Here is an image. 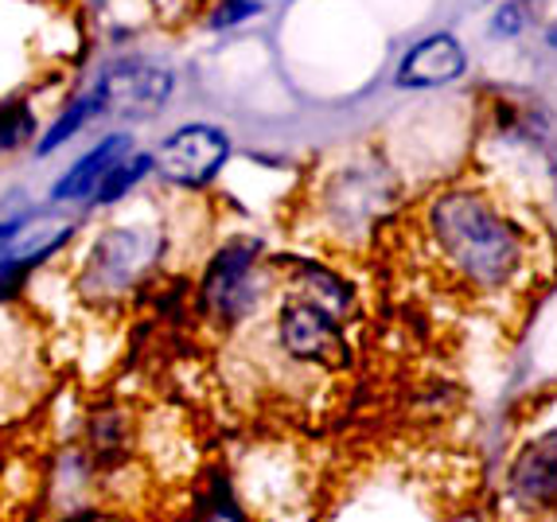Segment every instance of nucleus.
Wrapping results in <instances>:
<instances>
[{
  "mask_svg": "<svg viewBox=\"0 0 557 522\" xmlns=\"http://www.w3.org/2000/svg\"><path fill=\"white\" fill-rule=\"evenodd\" d=\"M425 234L448 277L465 289L503 293L527 270V238L487 196L445 187L425 207Z\"/></svg>",
  "mask_w": 557,
  "mask_h": 522,
  "instance_id": "nucleus-1",
  "label": "nucleus"
},
{
  "mask_svg": "<svg viewBox=\"0 0 557 522\" xmlns=\"http://www.w3.org/2000/svg\"><path fill=\"white\" fill-rule=\"evenodd\" d=\"M164 234L140 223L106 226L78 265V293L90 304H117L140 289V281L160 265Z\"/></svg>",
  "mask_w": 557,
  "mask_h": 522,
  "instance_id": "nucleus-2",
  "label": "nucleus"
},
{
  "mask_svg": "<svg viewBox=\"0 0 557 522\" xmlns=\"http://www.w3.org/2000/svg\"><path fill=\"white\" fill-rule=\"evenodd\" d=\"M172 94H176L172 66L145 55L113 59L110 66H102L98 83L90 86L98 117H113V122H129V125L152 122L168 105Z\"/></svg>",
  "mask_w": 557,
  "mask_h": 522,
  "instance_id": "nucleus-3",
  "label": "nucleus"
},
{
  "mask_svg": "<svg viewBox=\"0 0 557 522\" xmlns=\"http://www.w3.org/2000/svg\"><path fill=\"white\" fill-rule=\"evenodd\" d=\"M261 300V243L231 238L211 253L199 281V308L219 327H238Z\"/></svg>",
  "mask_w": 557,
  "mask_h": 522,
  "instance_id": "nucleus-4",
  "label": "nucleus"
},
{
  "mask_svg": "<svg viewBox=\"0 0 557 522\" xmlns=\"http://www.w3.org/2000/svg\"><path fill=\"white\" fill-rule=\"evenodd\" d=\"M391 203V176L374 160H347L335 169L320 196V211L339 238H367Z\"/></svg>",
  "mask_w": 557,
  "mask_h": 522,
  "instance_id": "nucleus-5",
  "label": "nucleus"
},
{
  "mask_svg": "<svg viewBox=\"0 0 557 522\" xmlns=\"http://www.w3.org/2000/svg\"><path fill=\"white\" fill-rule=\"evenodd\" d=\"M226 160H231V137L219 125L191 122L164 137V145L152 157V176L172 187L196 191L223 172Z\"/></svg>",
  "mask_w": 557,
  "mask_h": 522,
  "instance_id": "nucleus-6",
  "label": "nucleus"
},
{
  "mask_svg": "<svg viewBox=\"0 0 557 522\" xmlns=\"http://www.w3.org/2000/svg\"><path fill=\"white\" fill-rule=\"evenodd\" d=\"M277 344L293 363L327 366V371H344L351 363V347L339 332V316L327 308L312 304L305 297H293L277 312Z\"/></svg>",
  "mask_w": 557,
  "mask_h": 522,
  "instance_id": "nucleus-7",
  "label": "nucleus"
},
{
  "mask_svg": "<svg viewBox=\"0 0 557 522\" xmlns=\"http://www.w3.org/2000/svg\"><path fill=\"white\" fill-rule=\"evenodd\" d=\"M468 71V51L465 44L448 32H433V36L418 39L401 55L398 71H394V86L398 90H441V86L460 83Z\"/></svg>",
  "mask_w": 557,
  "mask_h": 522,
  "instance_id": "nucleus-8",
  "label": "nucleus"
},
{
  "mask_svg": "<svg viewBox=\"0 0 557 522\" xmlns=\"http://www.w3.org/2000/svg\"><path fill=\"white\" fill-rule=\"evenodd\" d=\"M129 152H137L133 133H125V129L106 133L98 145H90V149L51 184V199H55V203H90L94 191L106 184V176H110Z\"/></svg>",
  "mask_w": 557,
  "mask_h": 522,
  "instance_id": "nucleus-9",
  "label": "nucleus"
},
{
  "mask_svg": "<svg viewBox=\"0 0 557 522\" xmlns=\"http://www.w3.org/2000/svg\"><path fill=\"white\" fill-rule=\"evenodd\" d=\"M511 492L534 507L557 504V433H542L515 457Z\"/></svg>",
  "mask_w": 557,
  "mask_h": 522,
  "instance_id": "nucleus-10",
  "label": "nucleus"
},
{
  "mask_svg": "<svg viewBox=\"0 0 557 522\" xmlns=\"http://www.w3.org/2000/svg\"><path fill=\"white\" fill-rule=\"evenodd\" d=\"M293 281H297L300 297L327 308L332 316H347V312H351L355 289L335 270H327V265H317V261H293Z\"/></svg>",
  "mask_w": 557,
  "mask_h": 522,
  "instance_id": "nucleus-11",
  "label": "nucleus"
},
{
  "mask_svg": "<svg viewBox=\"0 0 557 522\" xmlns=\"http://www.w3.org/2000/svg\"><path fill=\"white\" fill-rule=\"evenodd\" d=\"M129 413L117 410V406H98L90 413V425H86V445H90V460L94 464H113L129 452Z\"/></svg>",
  "mask_w": 557,
  "mask_h": 522,
  "instance_id": "nucleus-12",
  "label": "nucleus"
},
{
  "mask_svg": "<svg viewBox=\"0 0 557 522\" xmlns=\"http://www.w3.org/2000/svg\"><path fill=\"white\" fill-rule=\"evenodd\" d=\"M98 117V105H94V98H90V90H83V94H75L71 102L63 105V110L55 113V122H51V129L39 137V145H36V157H51V152H59L66 145V140H75L78 133L86 129V125Z\"/></svg>",
  "mask_w": 557,
  "mask_h": 522,
  "instance_id": "nucleus-13",
  "label": "nucleus"
},
{
  "mask_svg": "<svg viewBox=\"0 0 557 522\" xmlns=\"http://www.w3.org/2000/svg\"><path fill=\"white\" fill-rule=\"evenodd\" d=\"M152 176V157L149 152H129V157L121 160L117 169L106 176V184L94 191V199L90 203L94 207H113V203H121L125 196H133L145 179Z\"/></svg>",
  "mask_w": 557,
  "mask_h": 522,
  "instance_id": "nucleus-14",
  "label": "nucleus"
},
{
  "mask_svg": "<svg viewBox=\"0 0 557 522\" xmlns=\"http://www.w3.org/2000/svg\"><path fill=\"white\" fill-rule=\"evenodd\" d=\"M36 140V110L24 98H9L0 102V157L28 149Z\"/></svg>",
  "mask_w": 557,
  "mask_h": 522,
  "instance_id": "nucleus-15",
  "label": "nucleus"
},
{
  "mask_svg": "<svg viewBox=\"0 0 557 522\" xmlns=\"http://www.w3.org/2000/svg\"><path fill=\"white\" fill-rule=\"evenodd\" d=\"M207 4L211 0H145V9H149V16L157 20L160 28H184Z\"/></svg>",
  "mask_w": 557,
  "mask_h": 522,
  "instance_id": "nucleus-16",
  "label": "nucleus"
},
{
  "mask_svg": "<svg viewBox=\"0 0 557 522\" xmlns=\"http://www.w3.org/2000/svg\"><path fill=\"white\" fill-rule=\"evenodd\" d=\"M261 12V0H211L207 4V24L214 32H226V28H238L246 20H253Z\"/></svg>",
  "mask_w": 557,
  "mask_h": 522,
  "instance_id": "nucleus-17",
  "label": "nucleus"
},
{
  "mask_svg": "<svg viewBox=\"0 0 557 522\" xmlns=\"http://www.w3.org/2000/svg\"><path fill=\"white\" fill-rule=\"evenodd\" d=\"M530 24V12L522 0H507V4H499L495 9V20H492V36H503V39H511V36H522Z\"/></svg>",
  "mask_w": 557,
  "mask_h": 522,
  "instance_id": "nucleus-18",
  "label": "nucleus"
},
{
  "mask_svg": "<svg viewBox=\"0 0 557 522\" xmlns=\"http://www.w3.org/2000/svg\"><path fill=\"white\" fill-rule=\"evenodd\" d=\"M546 44H549V47H554V51H557V24H554V28L546 32Z\"/></svg>",
  "mask_w": 557,
  "mask_h": 522,
  "instance_id": "nucleus-19",
  "label": "nucleus"
}]
</instances>
